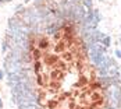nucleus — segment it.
<instances>
[{"label": "nucleus", "instance_id": "nucleus-4", "mask_svg": "<svg viewBox=\"0 0 121 109\" xmlns=\"http://www.w3.org/2000/svg\"><path fill=\"white\" fill-rule=\"evenodd\" d=\"M116 55H117L118 57H121V52H120V50H117V52H116Z\"/></svg>", "mask_w": 121, "mask_h": 109}, {"label": "nucleus", "instance_id": "nucleus-6", "mask_svg": "<svg viewBox=\"0 0 121 109\" xmlns=\"http://www.w3.org/2000/svg\"><path fill=\"white\" fill-rule=\"evenodd\" d=\"M1 106H3V102H1V99H0V108H1Z\"/></svg>", "mask_w": 121, "mask_h": 109}, {"label": "nucleus", "instance_id": "nucleus-5", "mask_svg": "<svg viewBox=\"0 0 121 109\" xmlns=\"http://www.w3.org/2000/svg\"><path fill=\"white\" fill-rule=\"evenodd\" d=\"M3 74H4V73H3V70H0V78H3Z\"/></svg>", "mask_w": 121, "mask_h": 109}, {"label": "nucleus", "instance_id": "nucleus-2", "mask_svg": "<svg viewBox=\"0 0 121 109\" xmlns=\"http://www.w3.org/2000/svg\"><path fill=\"white\" fill-rule=\"evenodd\" d=\"M56 105H57V102H56V101H50V102H49V108H54Z\"/></svg>", "mask_w": 121, "mask_h": 109}, {"label": "nucleus", "instance_id": "nucleus-1", "mask_svg": "<svg viewBox=\"0 0 121 109\" xmlns=\"http://www.w3.org/2000/svg\"><path fill=\"white\" fill-rule=\"evenodd\" d=\"M49 46V41L46 38H42L40 41H39V48L40 49H46Z\"/></svg>", "mask_w": 121, "mask_h": 109}, {"label": "nucleus", "instance_id": "nucleus-3", "mask_svg": "<svg viewBox=\"0 0 121 109\" xmlns=\"http://www.w3.org/2000/svg\"><path fill=\"white\" fill-rule=\"evenodd\" d=\"M109 42H110V39L109 38H106V39H104V45H109Z\"/></svg>", "mask_w": 121, "mask_h": 109}]
</instances>
